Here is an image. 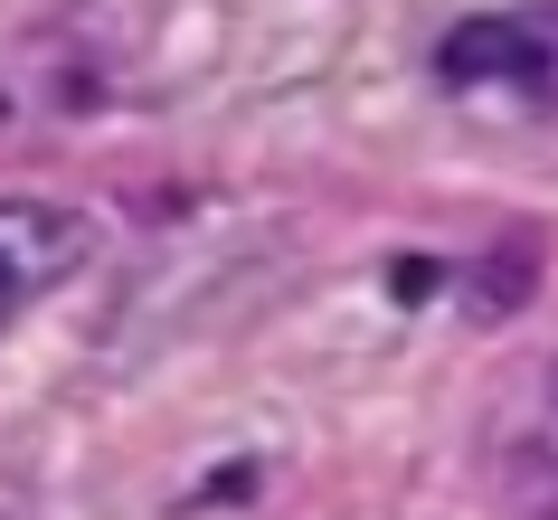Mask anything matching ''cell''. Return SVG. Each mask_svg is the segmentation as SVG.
I'll return each mask as SVG.
<instances>
[{
  "instance_id": "3",
  "label": "cell",
  "mask_w": 558,
  "mask_h": 520,
  "mask_svg": "<svg viewBox=\"0 0 558 520\" xmlns=\"http://www.w3.org/2000/svg\"><path fill=\"white\" fill-rule=\"evenodd\" d=\"M549 407H558V360H549Z\"/></svg>"
},
{
  "instance_id": "1",
  "label": "cell",
  "mask_w": 558,
  "mask_h": 520,
  "mask_svg": "<svg viewBox=\"0 0 558 520\" xmlns=\"http://www.w3.org/2000/svg\"><path fill=\"white\" fill-rule=\"evenodd\" d=\"M86 218L76 208H58V199H0V285L20 293H48V285H66L76 265H86Z\"/></svg>"
},
{
  "instance_id": "2",
  "label": "cell",
  "mask_w": 558,
  "mask_h": 520,
  "mask_svg": "<svg viewBox=\"0 0 558 520\" xmlns=\"http://www.w3.org/2000/svg\"><path fill=\"white\" fill-rule=\"evenodd\" d=\"M10 313H20V293H10V285H0V322H10Z\"/></svg>"
}]
</instances>
